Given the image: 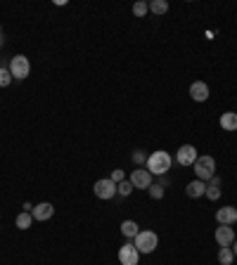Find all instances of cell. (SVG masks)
Listing matches in <instances>:
<instances>
[{"mask_svg":"<svg viewBox=\"0 0 237 265\" xmlns=\"http://www.w3.org/2000/svg\"><path fill=\"white\" fill-rule=\"evenodd\" d=\"M171 166H173V159H171V154L169 152H164V149L152 152V154L147 156V164H145V168H147L152 175H156V178L166 175V173L171 171Z\"/></svg>","mask_w":237,"mask_h":265,"instance_id":"1","label":"cell"},{"mask_svg":"<svg viewBox=\"0 0 237 265\" xmlns=\"http://www.w3.org/2000/svg\"><path fill=\"white\" fill-rule=\"evenodd\" d=\"M135 249L137 253L143 256V253H152L156 247H159V237H156V232H152V230H140V232L135 234Z\"/></svg>","mask_w":237,"mask_h":265,"instance_id":"2","label":"cell"},{"mask_svg":"<svg viewBox=\"0 0 237 265\" xmlns=\"http://www.w3.org/2000/svg\"><path fill=\"white\" fill-rule=\"evenodd\" d=\"M194 175H197V180H211L213 175H216V159L209 154L200 156V159L194 161Z\"/></svg>","mask_w":237,"mask_h":265,"instance_id":"3","label":"cell"},{"mask_svg":"<svg viewBox=\"0 0 237 265\" xmlns=\"http://www.w3.org/2000/svg\"><path fill=\"white\" fill-rule=\"evenodd\" d=\"M10 74H12V78L24 80L26 76L31 74V62H29V57H24V55H14V57H12V62H10Z\"/></svg>","mask_w":237,"mask_h":265,"instance_id":"4","label":"cell"},{"mask_svg":"<svg viewBox=\"0 0 237 265\" xmlns=\"http://www.w3.org/2000/svg\"><path fill=\"white\" fill-rule=\"evenodd\" d=\"M93 192H95V197L97 199H114L116 197V182H112L109 178H102V180L95 182Z\"/></svg>","mask_w":237,"mask_h":265,"instance_id":"5","label":"cell"},{"mask_svg":"<svg viewBox=\"0 0 237 265\" xmlns=\"http://www.w3.org/2000/svg\"><path fill=\"white\" fill-rule=\"evenodd\" d=\"M197 159H200V154H197L194 145H183V147L175 152V161H178V166H194V161Z\"/></svg>","mask_w":237,"mask_h":265,"instance_id":"6","label":"cell"},{"mask_svg":"<svg viewBox=\"0 0 237 265\" xmlns=\"http://www.w3.org/2000/svg\"><path fill=\"white\" fill-rule=\"evenodd\" d=\"M118 260H121V265H137L140 263V253H137L135 244L126 241L124 247L118 249Z\"/></svg>","mask_w":237,"mask_h":265,"instance_id":"7","label":"cell"},{"mask_svg":"<svg viewBox=\"0 0 237 265\" xmlns=\"http://www.w3.org/2000/svg\"><path fill=\"white\" fill-rule=\"evenodd\" d=\"M131 185L137 187V190H150L152 185V173L147 171V168H135V171L131 173Z\"/></svg>","mask_w":237,"mask_h":265,"instance_id":"8","label":"cell"},{"mask_svg":"<svg viewBox=\"0 0 237 265\" xmlns=\"http://www.w3.org/2000/svg\"><path fill=\"white\" fill-rule=\"evenodd\" d=\"M216 241H219V247H232V241H235V230L232 225H219L216 232H213Z\"/></svg>","mask_w":237,"mask_h":265,"instance_id":"9","label":"cell"},{"mask_svg":"<svg viewBox=\"0 0 237 265\" xmlns=\"http://www.w3.org/2000/svg\"><path fill=\"white\" fill-rule=\"evenodd\" d=\"M31 216H33V220H50L52 216H55V206H52L50 201H43V203H38V206H33V211H31Z\"/></svg>","mask_w":237,"mask_h":265,"instance_id":"10","label":"cell"},{"mask_svg":"<svg viewBox=\"0 0 237 265\" xmlns=\"http://www.w3.org/2000/svg\"><path fill=\"white\" fill-rule=\"evenodd\" d=\"M216 222L219 225H235L237 222V209L235 206H223L216 211Z\"/></svg>","mask_w":237,"mask_h":265,"instance_id":"11","label":"cell"},{"mask_svg":"<svg viewBox=\"0 0 237 265\" xmlns=\"http://www.w3.org/2000/svg\"><path fill=\"white\" fill-rule=\"evenodd\" d=\"M190 97H192L194 102H206V99H209V86L202 83V80H194L192 86H190Z\"/></svg>","mask_w":237,"mask_h":265,"instance_id":"12","label":"cell"},{"mask_svg":"<svg viewBox=\"0 0 237 265\" xmlns=\"http://www.w3.org/2000/svg\"><path fill=\"white\" fill-rule=\"evenodd\" d=\"M204 192H206V182H202V180H192V182H187V187H185V194L190 199L204 197Z\"/></svg>","mask_w":237,"mask_h":265,"instance_id":"13","label":"cell"},{"mask_svg":"<svg viewBox=\"0 0 237 265\" xmlns=\"http://www.w3.org/2000/svg\"><path fill=\"white\" fill-rule=\"evenodd\" d=\"M221 128L223 130H237V111H225L221 114Z\"/></svg>","mask_w":237,"mask_h":265,"instance_id":"14","label":"cell"},{"mask_svg":"<svg viewBox=\"0 0 237 265\" xmlns=\"http://www.w3.org/2000/svg\"><path fill=\"white\" fill-rule=\"evenodd\" d=\"M137 232H140V230H137V222L135 220H124V222H121V234H124V237L135 239Z\"/></svg>","mask_w":237,"mask_h":265,"instance_id":"15","label":"cell"},{"mask_svg":"<svg viewBox=\"0 0 237 265\" xmlns=\"http://www.w3.org/2000/svg\"><path fill=\"white\" fill-rule=\"evenodd\" d=\"M14 222H17V228H19V230H29V228H31V222H33V216L29 213V211H22Z\"/></svg>","mask_w":237,"mask_h":265,"instance_id":"16","label":"cell"},{"mask_svg":"<svg viewBox=\"0 0 237 265\" xmlns=\"http://www.w3.org/2000/svg\"><path fill=\"white\" fill-rule=\"evenodd\" d=\"M232 260H235V253H232L230 247H221L219 251V263L221 265H232Z\"/></svg>","mask_w":237,"mask_h":265,"instance_id":"17","label":"cell"},{"mask_svg":"<svg viewBox=\"0 0 237 265\" xmlns=\"http://www.w3.org/2000/svg\"><path fill=\"white\" fill-rule=\"evenodd\" d=\"M150 12L166 14V12H169V3H166V0H152V3H150Z\"/></svg>","mask_w":237,"mask_h":265,"instance_id":"18","label":"cell"},{"mask_svg":"<svg viewBox=\"0 0 237 265\" xmlns=\"http://www.w3.org/2000/svg\"><path fill=\"white\" fill-rule=\"evenodd\" d=\"M147 12H150V3H145V0H137L135 5H133V14H135V17H145Z\"/></svg>","mask_w":237,"mask_h":265,"instance_id":"19","label":"cell"},{"mask_svg":"<svg viewBox=\"0 0 237 265\" xmlns=\"http://www.w3.org/2000/svg\"><path fill=\"white\" fill-rule=\"evenodd\" d=\"M12 74H10V69H5V67H0V88H7L10 83H12Z\"/></svg>","mask_w":237,"mask_h":265,"instance_id":"20","label":"cell"},{"mask_svg":"<svg viewBox=\"0 0 237 265\" xmlns=\"http://www.w3.org/2000/svg\"><path fill=\"white\" fill-rule=\"evenodd\" d=\"M133 190H135V187L131 185V180H124V182H118V185H116V192L121 194V197H128Z\"/></svg>","mask_w":237,"mask_h":265,"instance_id":"21","label":"cell"},{"mask_svg":"<svg viewBox=\"0 0 237 265\" xmlns=\"http://www.w3.org/2000/svg\"><path fill=\"white\" fill-rule=\"evenodd\" d=\"M204 197H206V199H211V201H216V199H221V187H216V185H206Z\"/></svg>","mask_w":237,"mask_h":265,"instance_id":"22","label":"cell"},{"mask_svg":"<svg viewBox=\"0 0 237 265\" xmlns=\"http://www.w3.org/2000/svg\"><path fill=\"white\" fill-rule=\"evenodd\" d=\"M131 159H133V164H135V168H140L143 164H147V156H145L143 152H140V149H135V152H133Z\"/></svg>","mask_w":237,"mask_h":265,"instance_id":"23","label":"cell"},{"mask_svg":"<svg viewBox=\"0 0 237 265\" xmlns=\"http://www.w3.org/2000/svg\"><path fill=\"white\" fill-rule=\"evenodd\" d=\"M150 197L152 199H164V187L159 185V182H156V185L152 182V185H150Z\"/></svg>","mask_w":237,"mask_h":265,"instance_id":"24","label":"cell"},{"mask_svg":"<svg viewBox=\"0 0 237 265\" xmlns=\"http://www.w3.org/2000/svg\"><path fill=\"white\" fill-rule=\"evenodd\" d=\"M109 180H112V182H116V185H118V182H124V180H126V173L121 171V168H116V171H112V175H109Z\"/></svg>","mask_w":237,"mask_h":265,"instance_id":"25","label":"cell"},{"mask_svg":"<svg viewBox=\"0 0 237 265\" xmlns=\"http://www.w3.org/2000/svg\"><path fill=\"white\" fill-rule=\"evenodd\" d=\"M230 249H232V253H235V258H237V239L232 241V247H230Z\"/></svg>","mask_w":237,"mask_h":265,"instance_id":"26","label":"cell"},{"mask_svg":"<svg viewBox=\"0 0 237 265\" xmlns=\"http://www.w3.org/2000/svg\"><path fill=\"white\" fill-rule=\"evenodd\" d=\"M3 43H5V38H3V33H0V48H3Z\"/></svg>","mask_w":237,"mask_h":265,"instance_id":"27","label":"cell"},{"mask_svg":"<svg viewBox=\"0 0 237 265\" xmlns=\"http://www.w3.org/2000/svg\"><path fill=\"white\" fill-rule=\"evenodd\" d=\"M0 33H3V29H0Z\"/></svg>","mask_w":237,"mask_h":265,"instance_id":"28","label":"cell"}]
</instances>
